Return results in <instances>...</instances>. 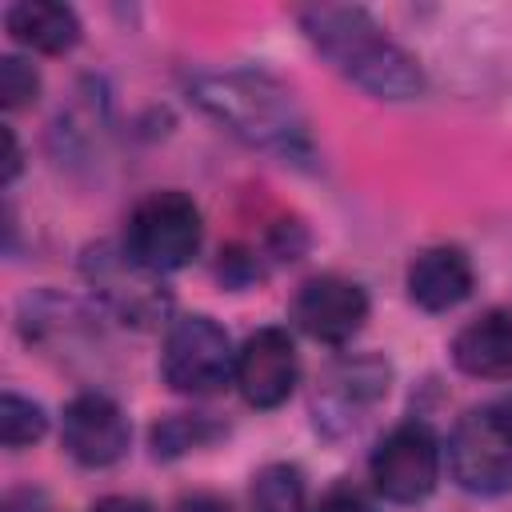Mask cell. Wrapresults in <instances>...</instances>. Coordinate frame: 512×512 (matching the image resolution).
<instances>
[{
  "instance_id": "ffe728a7",
  "label": "cell",
  "mask_w": 512,
  "mask_h": 512,
  "mask_svg": "<svg viewBox=\"0 0 512 512\" xmlns=\"http://www.w3.org/2000/svg\"><path fill=\"white\" fill-rule=\"evenodd\" d=\"M216 276H220V284H228V288H248L252 280L264 276V268H260V256H256L252 248L232 244V248L220 252V260H216Z\"/></svg>"
},
{
  "instance_id": "7a4b0ae2",
  "label": "cell",
  "mask_w": 512,
  "mask_h": 512,
  "mask_svg": "<svg viewBox=\"0 0 512 512\" xmlns=\"http://www.w3.org/2000/svg\"><path fill=\"white\" fill-rule=\"evenodd\" d=\"M304 40L356 88L376 100H416L424 68L360 4H316L300 12Z\"/></svg>"
},
{
  "instance_id": "ac0fdd59",
  "label": "cell",
  "mask_w": 512,
  "mask_h": 512,
  "mask_svg": "<svg viewBox=\"0 0 512 512\" xmlns=\"http://www.w3.org/2000/svg\"><path fill=\"white\" fill-rule=\"evenodd\" d=\"M44 432H48V412L32 396H20V392L8 388L0 396V440H4V448L20 452V448L44 440Z\"/></svg>"
},
{
  "instance_id": "9a60e30c",
  "label": "cell",
  "mask_w": 512,
  "mask_h": 512,
  "mask_svg": "<svg viewBox=\"0 0 512 512\" xmlns=\"http://www.w3.org/2000/svg\"><path fill=\"white\" fill-rule=\"evenodd\" d=\"M20 332L40 348H72L84 332H92V312H84L72 296L32 292L20 300Z\"/></svg>"
},
{
  "instance_id": "e0dca14e",
  "label": "cell",
  "mask_w": 512,
  "mask_h": 512,
  "mask_svg": "<svg viewBox=\"0 0 512 512\" xmlns=\"http://www.w3.org/2000/svg\"><path fill=\"white\" fill-rule=\"evenodd\" d=\"M252 512H312L304 472L288 460H272L252 476Z\"/></svg>"
},
{
  "instance_id": "cb8c5ba5",
  "label": "cell",
  "mask_w": 512,
  "mask_h": 512,
  "mask_svg": "<svg viewBox=\"0 0 512 512\" xmlns=\"http://www.w3.org/2000/svg\"><path fill=\"white\" fill-rule=\"evenodd\" d=\"M172 512H232V508L220 496H184Z\"/></svg>"
},
{
  "instance_id": "2e32d148",
  "label": "cell",
  "mask_w": 512,
  "mask_h": 512,
  "mask_svg": "<svg viewBox=\"0 0 512 512\" xmlns=\"http://www.w3.org/2000/svg\"><path fill=\"white\" fill-rule=\"evenodd\" d=\"M224 432L228 428L220 420H212L208 412H172V416H160L152 424L148 444H152V456L156 460H176V456H188L196 448H208Z\"/></svg>"
},
{
  "instance_id": "8992f818",
  "label": "cell",
  "mask_w": 512,
  "mask_h": 512,
  "mask_svg": "<svg viewBox=\"0 0 512 512\" xmlns=\"http://www.w3.org/2000/svg\"><path fill=\"white\" fill-rule=\"evenodd\" d=\"M160 376L180 396H212L236 376L232 336L204 312L168 320L160 344Z\"/></svg>"
},
{
  "instance_id": "4fadbf2b",
  "label": "cell",
  "mask_w": 512,
  "mask_h": 512,
  "mask_svg": "<svg viewBox=\"0 0 512 512\" xmlns=\"http://www.w3.org/2000/svg\"><path fill=\"white\" fill-rule=\"evenodd\" d=\"M452 364L472 380H512V312L484 308L448 344Z\"/></svg>"
},
{
  "instance_id": "30bf717a",
  "label": "cell",
  "mask_w": 512,
  "mask_h": 512,
  "mask_svg": "<svg viewBox=\"0 0 512 512\" xmlns=\"http://www.w3.org/2000/svg\"><path fill=\"white\" fill-rule=\"evenodd\" d=\"M368 292L364 284L340 276V272H320V276H308L296 296H292V324L320 340V344H332V348H344L368 320Z\"/></svg>"
},
{
  "instance_id": "6da1fadb",
  "label": "cell",
  "mask_w": 512,
  "mask_h": 512,
  "mask_svg": "<svg viewBox=\"0 0 512 512\" xmlns=\"http://www.w3.org/2000/svg\"><path fill=\"white\" fill-rule=\"evenodd\" d=\"M188 100L256 152L280 156L284 164H308L316 156V140L296 92L264 68L196 72L188 80Z\"/></svg>"
},
{
  "instance_id": "ba28073f",
  "label": "cell",
  "mask_w": 512,
  "mask_h": 512,
  "mask_svg": "<svg viewBox=\"0 0 512 512\" xmlns=\"http://www.w3.org/2000/svg\"><path fill=\"white\" fill-rule=\"evenodd\" d=\"M444 468V444L424 420H404L380 436L368 456V476L376 496L388 504H420L436 492Z\"/></svg>"
},
{
  "instance_id": "7c38bea8",
  "label": "cell",
  "mask_w": 512,
  "mask_h": 512,
  "mask_svg": "<svg viewBox=\"0 0 512 512\" xmlns=\"http://www.w3.org/2000/svg\"><path fill=\"white\" fill-rule=\"evenodd\" d=\"M408 300L424 312H452L476 288V268L460 244H428L404 268Z\"/></svg>"
},
{
  "instance_id": "5bb4252c",
  "label": "cell",
  "mask_w": 512,
  "mask_h": 512,
  "mask_svg": "<svg viewBox=\"0 0 512 512\" xmlns=\"http://www.w3.org/2000/svg\"><path fill=\"white\" fill-rule=\"evenodd\" d=\"M4 28L16 44L32 48V52H44V56H64L80 44V16L72 4H60V0H20V4H8L4 12Z\"/></svg>"
},
{
  "instance_id": "5b68a950",
  "label": "cell",
  "mask_w": 512,
  "mask_h": 512,
  "mask_svg": "<svg viewBox=\"0 0 512 512\" xmlns=\"http://www.w3.org/2000/svg\"><path fill=\"white\" fill-rule=\"evenodd\" d=\"M120 244L144 268H152L160 276L180 272V268H188L200 256V244H204V212L180 188L148 192L128 212Z\"/></svg>"
},
{
  "instance_id": "52a82bcc",
  "label": "cell",
  "mask_w": 512,
  "mask_h": 512,
  "mask_svg": "<svg viewBox=\"0 0 512 512\" xmlns=\"http://www.w3.org/2000/svg\"><path fill=\"white\" fill-rule=\"evenodd\" d=\"M392 364L380 352H340L312 388V424L328 440L352 436L368 412L388 400Z\"/></svg>"
},
{
  "instance_id": "8fae6325",
  "label": "cell",
  "mask_w": 512,
  "mask_h": 512,
  "mask_svg": "<svg viewBox=\"0 0 512 512\" xmlns=\"http://www.w3.org/2000/svg\"><path fill=\"white\" fill-rule=\"evenodd\" d=\"M236 392L244 396L248 408H280L296 384H300V352L288 328H256L240 348H236Z\"/></svg>"
},
{
  "instance_id": "3957f363",
  "label": "cell",
  "mask_w": 512,
  "mask_h": 512,
  "mask_svg": "<svg viewBox=\"0 0 512 512\" xmlns=\"http://www.w3.org/2000/svg\"><path fill=\"white\" fill-rule=\"evenodd\" d=\"M444 460L464 492H512V396H496L468 408L444 440Z\"/></svg>"
},
{
  "instance_id": "603a6c76",
  "label": "cell",
  "mask_w": 512,
  "mask_h": 512,
  "mask_svg": "<svg viewBox=\"0 0 512 512\" xmlns=\"http://www.w3.org/2000/svg\"><path fill=\"white\" fill-rule=\"evenodd\" d=\"M88 512H152V504L140 500V496H104Z\"/></svg>"
},
{
  "instance_id": "277c9868",
  "label": "cell",
  "mask_w": 512,
  "mask_h": 512,
  "mask_svg": "<svg viewBox=\"0 0 512 512\" xmlns=\"http://www.w3.org/2000/svg\"><path fill=\"white\" fill-rule=\"evenodd\" d=\"M80 276L92 300L120 324L156 328L172 312V292L160 272L144 268L120 240H96L80 256Z\"/></svg>"
},
{
  "instance_id": "7402d4cb",
  "label": "cell",
  "mask_w": 512,
  "mask_h": 512,
  "mask_svg": "<svg viewBox=\"0 0 512 512\" xmlns=\"http://www.w3.org/2000/svg\"><path fill=\"white\" fill-rule=\"evenodd\" d=\"M0 136H4V172H0V180H4V184H12V180L20 176V164H24V160H20V144H16V132H12L8 124H4V132H0Z\"/></svg>"
},
{
  "instance_id": "d6986e66",
  "label": "cell",
  "mask_w": 512,
  "mask_h": 512,
  "mask_svg": "<svg viewBox=\"0 0 512 512\" xmlns=\"http://www.w3.org/2000/svg\"><path fill=\"white\" fill-rule=\"evenodd\" d=\"M40 96V72L24 60V56H0V104L8 112L28 108Z\"/></svg>"
},
{
  "instance_id": "44dd1931",
  "label": "cell",
  "mask_w": 512,
  "mask_h": 512,
  "mask_svg": "<svg viewBox=\"0 0 512 512\" xmlns=\"http://www.w3.org/2000/svg\"><path fill=\"white\" fill-rule=\"evenodd\" d=\"M312 512H380L364 492H356V488H332Z\"/></svg>"
},
{
  "instance_id": "9c48e42d",
  "label": "cell",
  "mask_w": 512,
  "mask_h": 512,
  "mask_svg": "<svg viewBox=\"0 0 512 512\" xmlns=\"http://www.w3.org/2000/svg\"><path fill=\"white\" fill-rule=\"evenodd\" d=\"M60 444L80 468H112L132 448L128 412L108 392H76L60 416Z\"/></svg>"
}]
</instances>
